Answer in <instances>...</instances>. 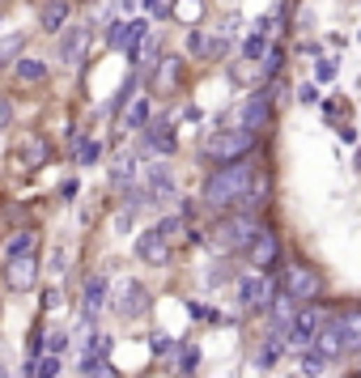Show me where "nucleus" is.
Returning a JSON list of instances; mask_svg holds the SVG:
<instances>
[{
	"instance_id": "11",
	"label": "nucleus",
	"mask_w": 361,
	"mask_h": 378,
	"mask_svg": "<svg viewBox=\"0 0 361 378\" xmlns=\"http://www.w3.org/2000/svg\"><path fill=\"white\" fill-rule=\"evenodd\" d=\"M246 255H251V268H255V272L277 277L281 268H285V247H281V238H277L272 226H264L260 234H255V242L246 247Z\"/></svg>"
},
{
	"instance_id": "19",
	"label": "nucleus",
	"mask_w": 361,
	"mask_h": 378,
	"mask_svg": "<svg viewBox=\"0 0 361 378\" xmlns=\"http://www.w3.org/2000/svg\"><path fill=\"white\" fill-rule=\"evenodd\" d=\"M336 319H340L344 357H357V353H361V306H340V310H336Z\"/></svg>"
},
{
	"instance_id": "28",
	"label": "nucleus",
	"mask_w": 361,
	"mask_h": 378,
	"mask_svg": "<svg viewBox=\"0 0 361 378\" xmlns=\"http://www.w3.org/2000/svg\"><path fill=\"white\" fill-rule=\"evenodd\" d=\"M200 361H204L200 344H179V349H175V365H170V370H175L179 378H196V374H200Z\"/></svg>"
},
{
	"instance_id": "4",
	"label": "nucleus",
	"mask_w": 361,
	"mask_h": 378,
	"mask_svg": "<svg viewBox=\"0 0 361 378\" xmlns=\"http://www.w3.org/2000/svg\"><path fill=\"white\" fill-rule=\"evenodd\" d=\"M260 230H264V217H255V212L234 208V212H226V217L213 226L209 247H213L217 255H242V251L255 242V234H260Z\"/></svg>"
},
{
	"instance_id": "45",
	"label": "nucleus",
	"mask_w": 361,
	"mask_h": 378,
	"mask_svg": "<svg viewBox=\"0 0 361 378\" xmlns=\"http://www.w3.org/2000/svg\"><path fill=\"white\" fill-rule=\"evenodd\" d=\"M13 115H17V111H13V102L0 94V132H9V128H13Z\"/></svg>"
},
{
	"instance_id": "33",
	"label": "nucleus",
	"mask_w": 361,
	"mask_h": 378,
	"mask_svg": "<svg viewBox=\"0 0 361 378\" xmlns=\"http://www.w3.org/2000/svg\"><path fill=\"white\" fill-rule=\"evenodd\" d=\"M336 77H340V56H336V51H332V56L319 51V56H315V81L319 85H332Z\"/></svg>"
},
{
	"instance_id": "2",
	"label": "nucleus",
	"mask_w": 361,
	"mask_h": 378,
	"mask_svg": "<svg viewBox=\"0 0 361 378\" xmlns=\"http://www.w3.org/2000/svg\"><path fill=\"white\" fill-rule=\"evenodd\" d=\"M251 153H260V132H246L238 124H217L200 145V157L209 166H230V161H242Z\"/></svg>"
},
{
	"instance_id": "12",
	"label": "nucleus",
	"mask_w": 361,
	"mask_h": 378,
	"mask_svg": "<svg viewBox=\"0 0 361 378\" xmlns=\"http://www.w3.org/2000/svg\"><path fill=\"white\" fill-rule=\"evenodd\" d=\"M38 272H43L38 255H13V259H5V289L9 293H30L38 285Z\"/></svg>"
},
{
	"instance_id": "44",
	"label": "nucleus",
	"mask_w": 361,
	"mask_h": 378,
	"mask_svg": "<svg viewBox=\"0 0 361 378\" xmlns=\"http://www.w3.org/2000/svg\"><path fill=\"white\" fill-rule=\"evenodd\" d=\"M170 5H175V0H140L145 17H170Z\"/></svg>"
},
{
	"instance_id": "1",
	"label": "nucleus",
	"mask_w": 361,
	"mask_h": 378,
	"mask_svg": "<svg viewBox=\"0 0 361 378\" xmlns=\"http://www.w3.org/2000/svg\"><path fill=\"white\" fill-rule=\"evenodd\" d=\"M255 170H260L255 153H251V157H242V161H230V166H209V179H204V187H200L204 208L217 212V217L234 212V208L242 204V196H246L251 179H255Z\"/></svg>"
},
{
	"instance_id": "56",
	"label": "nucleus",
	"mask_w": 361,
	"mask_h": 378,
	"mask_svg": "<svg viewBox=\"0 0 361 378\" xmlns=\"http://www.w3.org/2000/svg\"><path fill=\"white\" fill-rule=\"evenodd\" d=\"M353 89H357V94H361V73H357V81H353Z\"/></svg>"
},
{
	"instance_id": "43",
	"label": "nucleus",
	"mask_w": 361,
	"mask_h": 378,
	"mask_svg": "<svg viewBox=\"0 0 361 378\" xmlns=\"http://www.w3.org/2000/svg\"><path fill=\"white\" fill-rule=\"evenodd\" d=\"M43 349H47V332H43V328H30V336H26V357H43Z\"/></svg>"
},
{
	"instance_id": "20",
	"label": "nucleus",
	"mask_w": 361,
	"mask_h": 378,
	"mask_svg": "<svg viewBox=\"0 0 361 378\" xmlns=\"http://www.w3.org/2000/svg\"><path fill=\"white\" fill-rule=\"evenodd\" d=\"M311 349H319L323 357H344V340H340V319H336V310H327V319H323V328L315 332V340H311Z\"/></svg>"
},
{
	"instance_id": "25",
	"label": "nucleus",
	"mask_w": 361,
	"mask_h": 378,
	"mask_svg": "<svg viewBox=\"0 0 361 378\" xmlns=\"http://www.w3.org/2000/svg\"><path fill=\"white\" fill-rule=\"evenodd\" d=\"M68 140H73V161H77V166H98V161H102V140L98 136L68 132Z\"/></svg>"
},
{
	"instance_id": "50",
	"label": "nucleus",
	"mask_w": 361,
	"mask_h": 378,
	"mask_svg": "<svg viewBox=\"0 0 361 378\" xmlns=\"http://www.w3.org/2000/svg\"><path fill=\"white\" fill-rule=\"evenodd\" d=\"M64 259H68V251H64V247H56V251H51V272H56V277L64 272Z\"/></svg>"
},
{
	"instance_id": "3",
	"label": "nucleus",
	"mask_w": 361,
	"mask_h": 378,
	"mask_svg": "<svg viewBox=\"0 0 361 378\" xmlns=\"http://www.w3.org/2000/svg\"><path fill=\"white\" fill-rule=\"evenodd\" d=\"M217 124H238V128H246V132H260V136H264V132L277 124V98H272V89H268V85L246 89Z\"/></svg>"
},
{
	"instance_id": "35",
	"label": "nucleus",
	"mask_w": 361,
	"mask_h": 378,
	"mask_svg": "<svg viewBox=\"0 0 361 378\" xmlns=\"http://www.w3.org/2000/svg\"><path fill=\"white\" fill-rule=\"evenodd\" d=\"M200 13H204V0H175V5H170V17L175 22H187V26H196Z\"/></svg>"
},
{
	"instance_id": "5",
	"label": "nucleus",
	"mask_w": 361,
	"mask_h": 378,
	"mask_svg": "<svg viewBox=\"0 0 361 378\" xmlns=\"http://www.w3.org/2000/svg\"><path fill=\"white\" fill-rule=\"evenodd\" d=\"M98 30H102V22H98V17L68 22V26L56 34V60H60L64 68H77L81 60H89V47L98 43Z\"/></svg>"
},
{
	"instance_id": "26",
	"label": "nucleus",
	"mask_w": 361,
	"mask_h": 378,
	"mask_svg": "<svg viewBox=\"0 0 361 378\" xmlns=\"http://www.w3.org/2000/svg\"><path fill=\"white\" fill-rule=\"evenodd\" d=\"M149 119H153V94H136V98L124 106V128L145 132V128H149Z\"/></svg>"
},
{
	"instance_id": "41",
	"label": "nucleus",
	"mask_w": 361,
	"mask_h": 378,
	"mask_svg": "<svg viewBox=\"0 0 361 378\" xmlns=\"http://www.w3.org/2000/svg\"><path fill=\"white\" fill-rule=\"evenodd\" d=\"M297 102H302V106H319V102H323L319 81H302V85H297Z\"/></svg>"
},
{
	"instance_id": "36",
	"label": "nucleus",
	"mask_w": 361,
	"mask_h": 378,
	"mask_svg": "<svg viewBox=\"0 0 361 378\" xmlns=\"http://www.w3.org/2000/svg\"><path fill=\"white\" fill-rule=\"evenodd\" d=\"M230 56V34H209V47H204V64H221Z\"/></svg>"
},
{
	"instance_id": "54",
	"label": "nucleus",
	"mask_w": 361,
	"mask_h": 378,
	"mask_svg": "<svg viewBox=\"0 0 361 378\" xmlns=\"http://www.w3.org/2000/svg\"><path fill=\"white\" fill-rule=\"evenodd\" d=\"M297 51H302V56H319V43L306 38V43H297Z\"/></svg>"
},
{
	"instance_id": "30",
	"label": "nucleus",
	"mask_w": 361,
	"mask_h": 378,
	"mask_svg": "<svg viewBox=\"0 0 361 378\" xmlns=\"http://www.w3.org/2000/svg\"><path fill=\"white\" fill-rule=\"evenodd\" d=\"M327 365H332V357H323L319 349H302V353H297V374H302V378H323Z\"/></svg>"
},
{
	"instance_id": "9",
	"label": "nucleus",
	"mask_w": 361,
	"mask_h": 378,
	"mask_svg": "<svg viewBox=\"0 0 361 378\" xmlns=\"http://www.w3.org/2000/svg\"><path fill=\"white\" fill-rule=\"evenodd\" d=\"M323 319H327L323 302H302V306H297V314H293V323H289V332H285V349H289V353L311 349L315 332L323 328Z\"/></svg>"
},
{
	"instance_id": "18",
	"label": "nucleus",
	"mask_w": 361,
	"mask_h": 378,
	"mask_svg": "<svg viewBox=\"0 0 361 378\" xmlns=\"http://www.w3.org/2000/svg\"><path fill=\"white\" fill-rule=\"evenodd\" d=\"M297 306H302V302L277 285V293H272V302H268V310H264V314H268V328H277V332H289V323H293Z\"/></svg>"
},
{
	"instance_id": "8",
	"label": "nucleus",
	"mask_w": 361,
	"mask_h": 378,
	"mask_svg": "<svg viewBox=\"0 0 361 378\" xmlns=\"http://www.w3.org/2000/svg\"><path fill=\"white\" fill-rule=\"evenodd\" d=\"M234 293H238V306L246 310V314H264L268 310V302H272V293H277V277H268V272H242L238 281H234Z\"/></svg>"
},
{
	"instance_id": "22",
	"label": "nucleus",
	"mask_w": 361,
	"mask_h": 378,
	"mask_svg": "<svg viewBox=\"0 0 361 378\" xmlns=\"http://www.w3.org/2000/svg\"><path fill=\"white\" fill-rule=\"evenodd\" d=\"M17 157L26 161L30 170H43L47 161H51V140H47V136H38V132H26V136L17 140Z\"/></svg>"
},
{
	"instance_id": "7",
	"label": "nucleus",
	"mask_w": 361,
	"mask_h": 378,
	"mask_svg": "<svg viewBox=\"0 0 361 378\" xmlns=\"http://www.w3.org/2000/svg\"><path fill=\"white\" fill-rule=\"evenodd\" d=\"M124 323H136V319H145L149 310H153V293H149V285L145 281H136V277H124L119 285H111V302H107Z\"/></svg>"
},
{
	"instance_id": "34",
	"label": "nucleus",
	"mask_w": 361,
	"mask_h": 378,
	"mask_svg": "<svg viewBox=\"0 0 361 378\" xmlns=\"http://www.w3.org/2000/svg\"><path fill=\"white\" fill-rule=\"evenodd\" d=\"M204 47H209V34H204L200 26H187L183 30V56L187 60H204Z\"/></svg>"
},
{
	"instance_id": "48",
	"label": "nucleus",
	"mask_w": 361,
	"mask_h": 378,
	"mask_svg": "<svg viewBox=\"0 0 361 378\" xmlns=\"http://www.w3.org/2000/svg\"><path fill=\"white\" fill-rule=\"evenodd\" d=\"M217 30H221V34H230V38H234V34H238V30H242V13H230V17H221V26H217Z\"/></svg>"
},
{
	"instance_id": "17",
	"label": "nucleus",
	"mask_w": 361,
	"mask_h": 378,
	"mask_svg": "<svg viewBox=\"0 0 361 378\" xmlns=\"http://www.w3.org/2000/svg\"><path fill=\"white\" fill-rule=\"evenodd\" d=\"M73 22V0H43L38 5V30L56 38L64 26Z\"/></svg>"
},
{
	"instance_id": "23",
	"label": "nucleus",
	"mask_w": 361,
	"mask_h": 378,
	"mask_svg": "<svg viewBox=\"0 0 361 378\" xmlns=\"http://www.w3.org/2000/svg\"><path fill=\"white\" fill-rule=\"evenodd\" d=\"M145 191L158 196V200H170L175 196V175H170L166 161H149V166H145Z\"/></svg>"
},
{
	"instance_id": "55",
	"label": "nucleus",
	"mask_w": 361,
	"mask_h": 378,
	"mask_svg": "<svg viewBox=\"0 0 361 378\" xmlns=\"http://www.w3.org/2000/svg\"><path fill=\"white\" fill-rule=\"evenodd\" d=\"M353 166H357V175H361V145H357V157H353Z\"/></svg>"
},
{
	"instance_id": "47",
	"label": "nucleus",
	"mask_w": 361,
	"mask_h": 378,
	"mask_svg": "<svg viewBox=\"0 0 361 378\" xmlns=\"http://www.w3.org/2000/svg\"><path fill=\"white\" fill-rule=\"evenodd\" d=\"M60 302H64L60 298V285H47L43 289V310H60Z\"/></svg>"
},
{
	"instance_id": "49",
	"label": "nucleus",
	"mask_w": 361,
	"mask_h": 378,
	"mask_svg": "<svg viewBox=\"0 0 361 378\" xmlns=\"http://www.w3.org/2000/svg\"><path fill=\"white\" fill-rule=\"evenodd\" d=\"M77 196H81V183H77V179H64V183H60V200H64V204H73Z\"/></svg>"
},
{
	"instance_id": "51",
	"label": "nucleus",
	"mask_w": 361,
	"mask_h": 378,
	"mask_svg": "<svg viewBox=\"0 0 361 378\" xmlns=\"http://www.w3.org/2000/svg\"><path fill=\"white\" fill-rule=\"evenodd\" d=\"M336 136H340V140H344V145H357V140H361V136H357V128H353V124H340V128H336Z\"/></svg>"
},
{
	"instance_id": "40",
	"label": "nucleus",
	"mask_w": 361,
	"mask_h": 378,
	"mask_svg": "<svg viewBox=\"0 0 361 378\" xmlns=\"http://www.w3.org/2000/svg\"><path fill=\"white\" fill-rule=\"evenodd\" d=\"M158 230H162L166 238H175V234L187 230V217H183V212H166V217H158Z\"/></svg>"
},
{
	"instance_id": "29",
	"label": "nucleus",
	"mask_w": 361,
	"mask_h": 378,
	"mask_svg": "<svg viewBox=\"0 0 361 378\" xmlns=\"http://www.w3.org/2000/svg\"><path fill=\"white\" fill-rule=\"evenodd\" d=\"M268 47H272V34H260V30H251L246 38H242V64H260L264 56H268Z\"/></svg>"
},
{
	"instance_id": "52",
	"label": "nucleus",
	"mask_w": 361,
	"mask_h": 378,
	"mask_svg": "<svg viewBox=\"0 0 361 378\" xmlns=\"http://www.w3.org/2000/svg\"><path fill=\"white\" fill-rule=\"evenodd\" d=\"M183 124H200L204 119V111H200V106H183V115H179Z\"/></svg>"
},
{
	"instance_id": "24",
	"label": "nucleus",
	"mask_w": 361,
	"mask_h": 378,
	"mask_svg": "<svg viewBox=\"0 0 361 378\" xmlns=\"http://www.w3.org/2000/svg\"><path fill=\"white\" fill-rule=\"evenodd\" d=\"M128 30H132V17H124V13H111L107 22H102L98 38H102V47H111V51H128Z\"/></svg>"
},
{
	"instance_id": "6",
	"label": "nucleus",
	"mask_w": 361,
	"mask_h": 378,
	"mask_svg": "<svg viewBox=\"0 0 361 378\" xmlns=\"http://www.w3.org/2000/svg\"><path fill=\"white\" fill-rule=\"evenodd\" d=\"M277 285L285 293H293L297 302H319L323 298V272L302 259H285V268L277 272Z\"/></svg>"
},
{
	"instance_id": "31",
	"label": "nucleus",
	"mask_w": 361,
	"mask_h": 378,
	"mask_svg": "<svg viewBox=\"0 0 361 378\" xmlns=\"http://www.w3.org/2000/svg\"><path fill=\"white\" fill-rule=\"evenodd\" d=\"M319 111H323L327 128H340V124H348V102H344V98H336V94H327V98L319 102Z\"/></svg>"
},
{
	"instance_id": "53",
	"label": "nucleus",
	"mask_w": 361,
	"mask_h": 378,
	"mask_svg": "<svg viewBox=\"0 0 361 378\" xmlns=\"http://www.w3.org/2000/svg\"><path fill=\"white\" fill-rule=\"evenodd\" d=\"M140 0H115V13H136Z\"/></svg>"
},
{
	"instance_id": "42",
	"label": "nucleus",
	"mask_w": 361,
	"mask_h": 378,
	"mask_svg": "<svg viewBox=\"0 0 361 378\" xmlns=\"http://www.w3.org/2000/svg\"><path fill=\"white\" fill-rule=\"evenodd\" d=\"M149 349H153V357H170V353L179 349V340L162 332V336H149Z\"/></svg>"
},
{
	"instance_id": "10",
	"label": "nucleus",
	"mask_w": 361,
	"mask_h": 378,
	"mask_svg": "<svg viewBox=\"0 0 361 378\" xmlns=\"http://www.w3.org/2000/svg\"><path fill=\"white\" fill-rule=\"evenodd\" d=\"M107 302H111V277H107V268H98L81 285V336L94 332V319L98 310H107Z\"/></svg>"
},
{
	"instance_id": "57",
	"label": "nucleus",
	"mask_w": 361,
	"mask_h": 378,
	"mask_svg": "<svg viewBox=\"0 0 361 378\" xmlns=\"http://www.w3.org/2000/svg\"><path fill=\"white\" fill-rule=\"evenodd\" d=\"M357 43H361V30H357Z\"/></svg>"
},
{
	"instance_id": "39",
	"label": "nucleus",
	"mask_w": 361,
	"mask_h": 378,
	"mask_svg": "<svg viewBox=\"0 0 361 378\" xmlns=\"http://www.w3.org/2000/svg\"><path fill=\"white\" fill-rule=\"evenodd\" d=\"M60 374H64V353H43L38 357L34 378H60Z\"/></svg>"
},
{
	"instance_id": "13",
	"label": "nucleus",
	"mask_w": 361,
	"mask_h": 378,
	"mask_svg": "<svg viewBox=\"0 0 361 378\" xmlns=\"http://www.w3.org/2000/svg\"><path fill=\"white\" fill-rule=\"evenodd\" d=\"M136 259H140V263H149V268H166V263L175 259V251H170V238H166L158 226L140 230V234H136Z\"/></svg>"
},
{
	"instance_id": "38",
	"label": "nucleus",
	"mask_w": 361,
	"mask_h": 378,
	"mask_svg": "<svg viewBox=\"0 0 361 378\" xmlns=\"http://www.w3.org/2000/svg\"><path fill=\"white\" fill-rule=\"evenodd\" d=\"M132 179H136V157L132 153H119L115 166H111V183L119 187V183H132Z\"/></svg>"
},
{
	"instance_id": "21",
	"label": "nucleus",
	"mask_w": 361,
	"mask_h": 378,
	"mask_svg": "<svg viewBox=\"0 0 361 378\" xmlns=\"http://www.w3.org/2000/svg\"><path fill=\"white\" fill-rule=\"evenodd\" d=\"M47 77H51V64L43 60V56H22L13 60V81L17 85H47Z\"/></svg>"
},
{
	"instance_id": "37",
	"label": "nucleus",
	"mask_w": 361,
	"mask_h": 378,
	"mask_svg": "<svg viewBox=\"0 0 361 378\" xmlns=\"http://www.w3.org/2000/svg\"><path fill=\"white\" fill-rule=\"evenodd\" d=\"M22 51H26V34H5V38H0V68L13 64Z\"/></svg>"
},
{
	"instance_id": "14",
	"label": "nucleus",
	"mask_w": 361,
	"mask_h": 378,
	"mask_svg": "<svg viewBox=\"0 0 361 378\" xmlns=\"http://www.w3.org/2000/svg\"><path fill=\"white\" fill-rule=\"evenodd\" d=\"M272 196H277V179H272V170H268V166H260L238 208H242V212H255V217H264V212L272 208Z\"/></svg>"
},
{
	"instance_id": "15",
	"label": "nucleus",
	"mask_w": 361,
	"mask_h": 378,
	"mask_svg": "<svg viewBox=\"0 0 361 378\" xmlns=\"http://www.w3.org/2000/svg\"><path fill=\"white\" fill-rule=\"evenodd\" d=\"M285 64H289V43H285V38H272L268 56L255 64V85H268V81L285 77Z\"/></svg>"
},
{
	"instance_id": "32",
	"label": "nucleus",
	"mask_w": 361,
	"mask_h": 378,
	"mask_svg": "<svg viewBox=\"0 0 361 378\" xmlns=\"http://www.w3.org/2000/svg\"><path fill=\"white\" fill-rule=\"evenodd\" d=\"M38 251V234L34 230H17L9 242H5V259H13V255H34Z\"/></svg>"
},
{
	"instance_id": "46",
	"label": "nucleus",
	"mask_w": 361,
	"mask_h": 378,
	"mask_svg": "<svg viewBox=\"0 0 361 378\" xmlns=\"http://www.w3.org/2000/svg\"><path fill=\"white\" fill-rule=\"evenodd\" d=\"M64 349H68V332H60V328L47 332V353H64Z\"/></svg>"
},
{
	"instance_id": "16",
	"label": "nucleus",
	"mask_w": 361,
	"mask_h": 378,
	"mask_svg": "<svg viewBox=\"0 0 361 378\" xmlns=\"http://www.w3.org/2000/svg\"><path fill=\"white\" fill-rule=\"evenodd\" d=\"M145 145H149V153H158V157H175V153H179L175 124H170V119H149V128H145Z\"/></svg>"
},
{
	"instance_id": "27",
	"label": "nucleus",
	"mask_w": 361,
	"mask_h": 378,
	"mask_svg": "<svg viewBox=\"0 0 361 378\" xmlns=\"http://www.w3.org/2000/svg\"><path fill=\"white\" fill-rule=\"evenodd\" d=\"M281 353H289V349H285V332L268 328V332H264V344H260V353H255V370H272V365L281 361Z\"/></svg>"
}]
</instances>
